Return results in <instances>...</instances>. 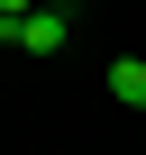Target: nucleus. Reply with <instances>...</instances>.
<instances>
[{
	"label": "nucleus",
	"mask_w": 146,
	"mask_h": 155,
	"mask_svg": "<svg viewBox=\"0 0 146 155\" xmlns=\"http://www.w3.org/2000/svg\"><path fill=\"white\" fill-rule=\"evenodd\" d=\"M28 9H37V0H0V37H9V28H18Z\"/></svg>",
	"instance_id": "3"
},
{
	"label": "nucleus",
	"mask_w": 146,
	"mask_h": 155,
	"mask_svg": "<svg viewBox=\"0 0 146 155\" xmlns=\"http://www.w3.org/2000/svg\"><path fill=\"white\" fill-rule=\"evenodd\" d=\"M9 46H18V55H64V46H73V9H64V0H37V9L9 28Z\"/></svg>",
	"instance_id": "1"
},
{
	"label": "nucleus",
	"mask_w": 146,
	"mask_h": 155,
	"mask_svg": "<svg viewBox=\"0 0 146 155\" xmlns=\"http://www.w3.org/2000/svg\"><path fill=\"white\" fill-rule=\"evenodd\" d=\"M110 101H119V110H146V64H137V55L110 64Z\"/></svg>",
	"instance_id": "2"
}]
</instances>
